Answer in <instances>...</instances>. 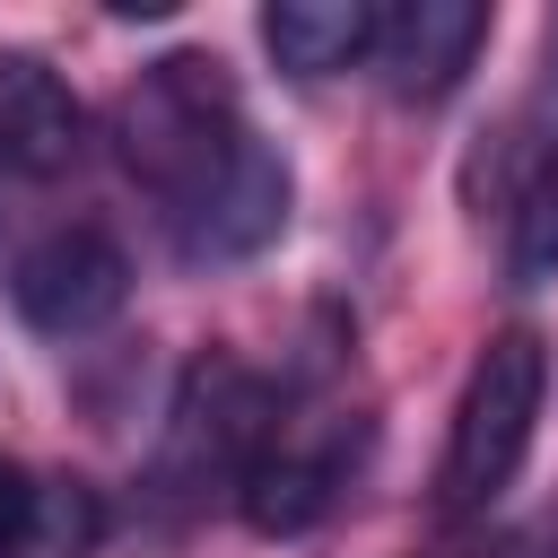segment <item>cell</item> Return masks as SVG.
I'll list each match as a JSON object with an SVG mask.
<instances>
[{"label":"cell","instance_id":"obj_1","mask_svg":"<svg viewBox=\"0 0 558 558\" xmlns=\"http://www.w3.org/2000/svg\"><path fill=\"white\" fill-rule=\"evenodd\" d=\"M244 140H253V122H244V96L218 52H166L113 105V148H122L131 183L157 201V218L192 209L244 157Z\"/></svg>","mask_w":558,"mask_h":558},{"label":"cell","instance_id":"obj_2","mask_svg":"<svg viewBox=\"0 0 558 558\" xmlns=\"http://www.w3.org/2000/svg\"><path fill=\"white\" fill-rule=\"evenodd\" d=\"M279 427V392L227 357V349H201L183 375H174V401L157 418V453H148V488L166 506H201L218 488H244L253 453L270 445Z\"/></svg>","mask_w":558,"mask_h":558},{"label":"cell","instance_id":"obj_3","mask_svg":"<svg viewBox=\"0 0 558 558\" xmlns=\"http://www.w3.org/2000/svg\"><path fill=\"white\" fill-rule=\"evenodd\" d=\"M541 392H549L541 331L514 323L471 357L453 427H445V462H436V506L445 514H480V506H497L514 488V471L532 453V427H541Z\"/></svg>","mask_w":558,"mask_h":558},{"label":"cell","instance_id":"obj_4","mask_svg":"<svg viewBox=\"0 0 558 558\" xmlns=\"http://www.w3.org/2000/svg\"><path fill=\"white\" fill-rule=\"evenodd\" d=\"M357 445H366V427L340 418V410H296V418L279 410L270 445L253 453V471H244V488H235V514H244L262 541L314 532V523L340 506V488H349V471H357Z\"/></svg>","mask_w":558,"mask_h":558},{"label":"cell","instance_id":"obj_5","mask_svg":"<svg viewBox=\"0 0 558 558\" xmlns=\"http://www.w3.org/2000/svg\"><path fill=\"white\" fill-rule=\"evenodd\" d=\"M9 305L26 331L44 340H87L131 305V253L105 227H52L44 244L17 253L9 270Z\"/></svg>","mask_w":558,"mask_h":558},{"label":"cell","instance_id":"obj_6","mask_svg":"<svg viewBox=\"0 0 558 558\" xmlns=\"http://www.w3.org/2000/svg\"><path fill=\"white\" fill-rule=\"evenodd\" d=\"M288 201H296V174H288V157L253 131V140H244V157H235V166H227L192 209H174V218H166V235H174V253H183L192 270H227V262H253V253H270V244H279Z\"/></svg>","mask_w":558,"mask_h":558},{"label":"cell","instance_id":"obj_7","mask_svg":"<svg viewBox=\"0 0 558 558\" xmlns=\"http://www.w3.org/2000/svg\"><path fill=\"white\" fill-rule=\"evenodd\" d=\"M87 157V105L44 52H0V166L26 183H61Z\"/></svg>","mask_w":558,"mask_h":558},{"label":"cell","instance_id":"obj_8","mask_svg":"<svg viewBox=\"0 0 558 558\" xmlns=\"http://www.w3.org/2000/svg\"><path fill=\"white\" fill-rule=\"evenodd\" d=\"M480 44H488V9L480 0H401L375 26V70H384V87L401 105H436V96L462 87Z\"/></svg>","mask_w":558,"mask_h":558},{"label":"cell","instance_id":"obj_9","mask_svg":"<svg viewBox=\"0 0 558 558\" xmlns=\"http://www.w3.org/2000/svg\"><path fill=\"white\" fill-rule=\"evenodd\" d=\"M375 0H270L262 9V44L288 78H331L349 61H375Z\"/></svg>","mask_w":558,"mask_h":558},{"label":"cell","instance_id":"obj_10","mask_svg":"<svg viewBox=\"0 0 558 558\" xmlns=\"http://www.w3.org/2000/svg\"><path fill=\"white\" fill-rule=\"evenodd\" d=\"M549 270H558V157L514 201V279H549Z\"/></svg>","mask_w":558,"mask_h":558},{"label":"cell","instance_id":"obj_11","mask_svg":"<svg viewBox=\"0 0 558 558\" xmlns=\"http://www.w3.org/2000/svg\"><path fill=\"white\" fill-rule=\"evenodd\" d=\"M44 497H52V480H35L17 453H0V558H35V541H44Z\"/></svg>","mask_w":558,"mask_h":558},{"label":"cell","instance_id":"obj_12","mask_svg":"<svg viewBox=\"0 0 558 558\" xmlns=\"http://www.w3.org/2000/svg\"><path fill=\"white\" fill-rule=\"evenodd\" d=\"M532 558H558V514H549V523L532 532Z\"/></svg>","mask_w":558,"mask_h":558}]
</instances>
